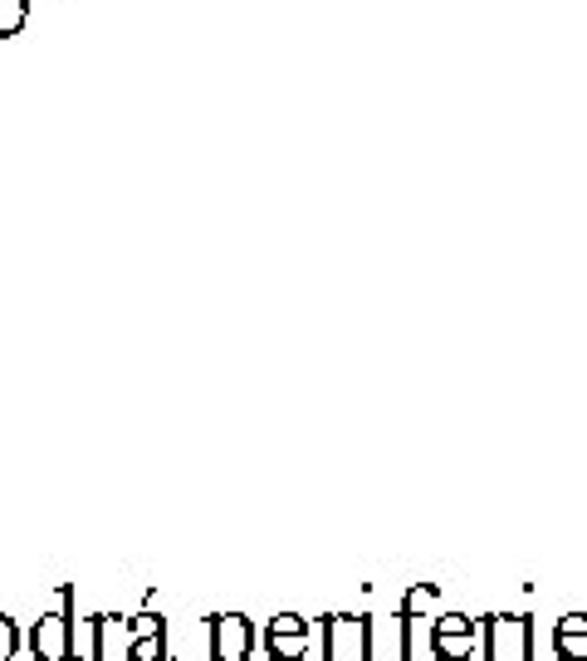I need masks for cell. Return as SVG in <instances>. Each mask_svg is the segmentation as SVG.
Wrapping results in <instances>:
<instances>
[{"label":"cell","mask_w":587,"mask_h":661,"mask_svg":"<svg viewBox=\"0 0 587 661\" xmlns=\"http://www.w3.org/2000/svg\"><path fill=\"white\" fill-rule=\"evenodd\" d=\"M127 661H166V632H162V637L127 641Z\"/></svg>","instance_id":"8992f818"},{"label":"cell","mask_w":587,"mask_h":661,"mask_svg":"<svg viewBox=\"0 0 587 661\" xmlns=\"http://www.w3.org/2000/svg\"><path fill=\"white\" fill-rule=\"evenodd\" d=\"M25 647L35 661H74V588H59L54 608L29 622Z\"/></svg>","instance_id":"6da1fadb"},{"label":"cell","mask_w":587,"mask_h":661,"mask_svg":"<svg viewBox=\"0 0 587 661\" xmlns=\"http://www.w3.org/2000/svg\"><path fill=\"white\" fill-rule=\"evenodd\" d=\"M254 651V622L240 612L211 618V661H245Z\"/></svg>","instance_id":"3957f363"},{"label":"cell","mask_w":587,"mask_h":661,"mask_svg":"<svg viewBox=\"0 0 587 661\" xmlns=\"http://www.w3.org/2000/svg\"><path fill=\"white\" fill-rule=\"evenodd\" d=\"M74 661H103V618H74Z\"/></svg>","instance_id":"5b68a950"},{"label":"cell","mask_w":587,"mask_h":661,"mask_svg":"<svg viewBox=\"0 0 587 661\" xmlns=\"http://www.w3.org/2000/svg\"><path fill=\"white\" fill-rule=\"evenodd\" d=\"M166 632V622L157 618V612H137V618H127V637H162Z\"/></svg>","instance_id":"52a82bcc"},{"label":"cell","mask_w":587,"mask_h":661,"mask_svg":"<svg viewBox=\"0 0 587 661\" xmlns=\"http://www.w3.org/2000/svg\"><path fill=\"white\" fill-rule=\"evenodd\" d=\"M323 661H367V622L362 618H328V651Z\"/></svg>","instance_id":"277c9868"},{"label":"cell","mask_w":587,"mask_h":661,"mask_svg":"<svg viewBox=\"0 0 587 661\" xmlns=\"http://www.w3.org/2000/svg\"><path fill=\"white\" fill-rule=\"evenodd\" d=\"M20 641H25V637H20V622L0 612V661H10V657H15V651H20Z\"/></svg>","instance_id":"ba28073f"},{"label":"cell","mask_w":587,"mask_h":661,"mask_svg":"<svg viewBox=\"0 0 587 661\" xmlns=\"http://www.w3.org/2000/svg\"><path fill=\"white\" fill-rule=\"evenodd\" d=\"M264 651H270V661H303L309 657V622L299 612H274L264 622Z\"/></svg>","instance_id":"7a4b0ae2"}]
</instances>
